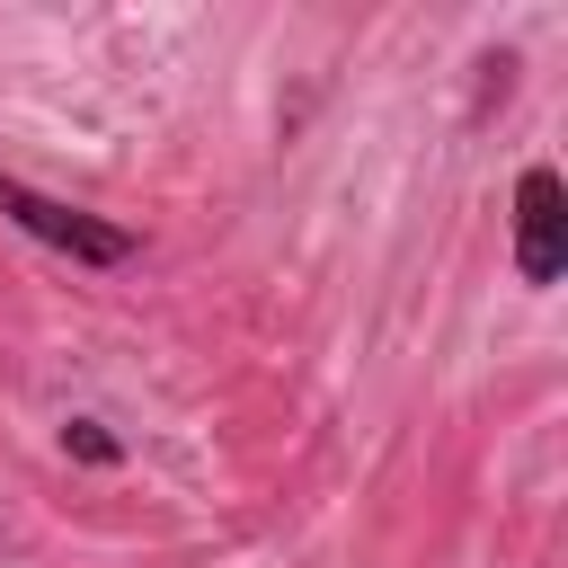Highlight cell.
Returning a JSON list of instances; mask_svg holds the SVG:
<instances>
[{"label": "cell", "mask_w": 568, "mask_h": 568, "mask_svg": "<svg viewBox=\"0 0 568 568\" xmlns=\"http://www.w3.org/2000/svg\"><path fill=\"white\" fill-rule=\"evenodd\" d=\"M0 222H18L27 240L62 248L71 266H133V257H142V240H133L124 222H106V213H89V204H62V195H44V186H27L18 169H0Z\"/></svg>", "instance_id": "1"}, {"label": "cell", "mask_w": 568, "mask_h": 568, "mask_svg": "<svg viewBox=\"0 0 568 568\" xmlns=\"http://www.w3.org/2000/svg\"><path fill=\"white\" fill-rule=\"evenodd\" d=\"M568 275V186L550 160H524L515 169V284L550 293Z\"/></svg>", "instance_id": "2"}, {"label": "cell", "mask_w": 568, "mask_h": 568, "mask_svg": "<svg viewBox=\"0 0 568 568\" xmlns=\"http://www.w3.org/2000/svg\"><path fill=\"white\" fill-rule=\"evenodd\" d=\"M62 453H80L89 470H115V462H124V444H115L98 417H71V426H62Z\"/></svg>", "instance_id": "3"}]
</instances>
